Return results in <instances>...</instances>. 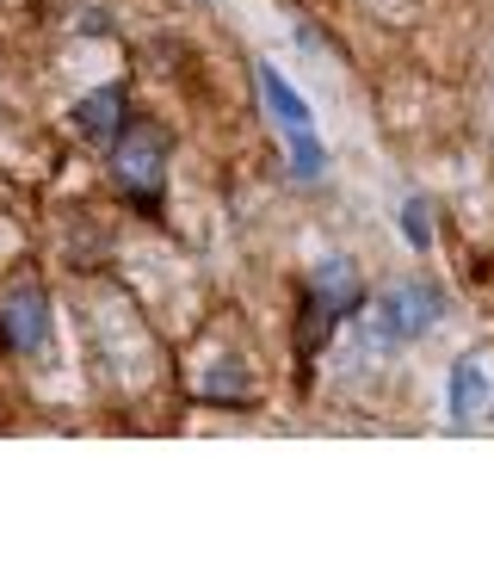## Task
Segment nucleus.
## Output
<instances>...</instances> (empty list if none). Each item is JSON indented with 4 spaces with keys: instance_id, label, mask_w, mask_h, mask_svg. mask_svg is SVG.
Returning a JSON list of instances; mask_svg holds the SVG:
<instances>
[{
    "instance_id": "f257e3e1",
    "label": "nucleus",
    "mask_w": 494,
    "mask_h": 569,
    "mask_svg": "<svg viewBox=\"0 0 494 569\" xmlns=\"http://www.w3.org/2000/svg\"><path fill=\"white\" fill-rule=\"evenodd\" d=\"M365 303H371V284H365V272H359V260L353 254H322L303 272V284H296V322H291L296 359L310 366L340 328L365 316Z\"/></svg>"
},
{
    "instance_id": "423d86ee",
    "label": "nucleus",
    "mask_w": 494,
    "mask_h": 569,
    "mask_svg": "<svg viewBox=\"0 0 494 569\" xmlns=\"http://www.w3.org/2000/svg\"><path fill=\"white\" fill-rule=\"evenodd\" d=\"M445 421L464 427V433L494 421V385H488V371H482L476 353H464L452 366V378H445Z\"/></svg>"
},
{
    "instance_id": "f03ea898",
    "label": "nucleus",
    "mask_w": 494,
    "mask_h": 569,
    "mask_svg": "<svg viewBox=\"0 0 494 569\" xmlns=\"http://www.w3.org/2000/svg\"><path fill=\"white\" fill-rule=\"evenodd\" d=\"M445 310H452V298H445V284L426 279V272H409V279L383 284V291H371L365 316H359V347L377 359L402 353V347L426 341L438 322H445Z\"/></svg>"
},
{
    "instance_id": "9b49d317",
    "label": "nucleus",
    "mask_w": 494,
    "mask_h": 569,
    "mask_svg": "<svg viewBox=\"0 0 494 569\" xmlns=\"http://www.w3.org/2000/svg\"><path fill=\"white\" fill-rule=\"evenodd\" d=\"M81 31H87V38H93V31H99V38H105V31H112V19H105V13H93V7H87V13H81Z\"/></svg>"
},
{
    "instance_id": "39448f33",
    "label": "nucleus",
    "mask_w": 494,
    "mask_h": 569,
    "mask_svg": "<svg viewBox=\"0 0 494 569\" xmlns=\"http://www.w3.org/2000/svg\"><path fill=\"white\" fill-rule=\"evenodd\" d=\"M130 93L118 81H105V87H93V93H81V100L69 106V130L81 142H93V149H112L118 137L130 130Z\"/></svg>"
},
{
    "instance_id": "6e6552de",
    "label": "nucleus",
    "mask_w": 494,
    "mask_h": 569,
    "mask_svg": "<svg viewBox=\"0 0 494 569\" xmlns=\"http://www.w3.org/2000/svg\"><path fill=\"white\" fill-rule=\"evenodd\" d=\"M198 402H223V409H241V402H254V371L241 366V359H223L211 366L204 378H192Z\"/></svg>"
},
{
    "instance_id": "7ed1b4c3",
    "label": "nucleus",
    "mask_w": 494,
    "mask_h": 569,
    "mask_svg": "<svg viewBox=\"0 0 494 569\" xmlns=\"http://www.w3.org/2000/svg\"><path fill=\"white\" fill-rule=\"evenodd\" d=\"M112 156V186L124 192L130 211L142 217H161L168 204V161H173V137L149 118H130V130L105 149Z\"/></svg>"
},
{
    "instance_id": "20e7f679",
    "label": "nucleus",
    "mask_w": 494,
    "mask_h": 569,
    "mask_svg": "<svg viewBox=\"0 0 494 569\" xmlns=\"http://www.w3.org/2000/svg\"><path fill=\"white\" fill-rule=\"evenodd\" d=\"M57 335V310H50V291L38 279H19L7 298H0V353H43Z\"/></svg>"
},
{
    "instance_id": "9d476101",
    "label": "nucleus",
    "mask_w": 494,
    "mask_h": 569,
    "mask_svg": "<svg viewBox=\"0 0 494 569\" xmlns=\"http://www.w3.org/2000/svg\"><path fill=\"white\" fill-rule=\"evenodd\" d=\"M402 236H409L414 254H433V204H426L421 192L402 199Z\"/></svg>"
},
{
    "instance_id": "0eeeda50",
    "label": "nucleus",
    "mask_w": 494,
    "mask_h": 569,
    "mask_svg": "<svg viewBox=\"0 0 494 569\" xmlns=\"http://www.w3.org/2000/svg\"><path fill=\"white\" fill-rule=\"evenodd\" d=\"M254 81H260V100H266V112H272V124L284 130V137H303V130H315V106L296 93L291 81H284L272 62H254Z\"/></svg>"
},
{
    "instance_id": "1a4fd4ad",
    "label": "nucleus",
    "mask_w": 494,
    "mask_h": 569,
    "mask_svg": "<svg viewBox=\"0 0 494 569\" xmlns=\"http://www.w3.org/2000/svg\"><path fill=\"white\" fill-rule=\"evenodd\" d=\"M284 161H291V180L296 186H322L327 180V142L322 130H303V137H284Z\"/></svg>"
}]
</instances>
